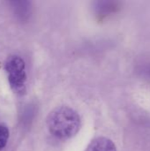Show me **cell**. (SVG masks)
I'll return each mask as SVG.
<instances>
[{"label": "cell", "instance_id": "5b68a950", "mask_svg": "<svg viewBox=\"0 0 150 151\" xmlns=\"http://www.w3.org/2000/svg\"><path fill=\"white\" fill-rule=\"evenodd\" d=\"M9 129L6 126L0 124V150L4 149L7 142H8V139H9Z\"/></svg>", "mask_w": 150, "mask_h": 151}, {"label": "cell", "instance_id": "277c9868", "mask_svg": "<svg viewBox=\"0 0 150 151\" xmlns=\"http://www.w3.org/2000/svg\"><path fill=\"white\" fill-rule=\"evenodd\" d=\"M117 7H118V3L111 1H101L97 2L95 4L96 12L100 16H106L109 13L115 12Z\"/></svg>", "mask_w": 150, "mask_h": 151}, {"label": "cell", "instance_id": "7a4b0ae2", "mask_svg": "<svg viewBox=\"0 0 150 151\" xmlns=\"http://www.w3.org/2000/svg\"><path fill=\"white\" fill-rule=\"evenodd\" d=\"M4 69L11 88L17 93L23 92L25 90L27 81V73L24 60L19 56H11L5 61Z\"/></svg>", "mask_w": 150, "mask_h": 151}, {"label": "cell", "instance_id": "6da1fadb", "mask_svg": "<svg viewBox=\"0 0 150 151\" xmlns=\"http://www.w3.org/2000/svg\"><path fill=\"white\" fill-rule=\"evenodd\" d=\"M49 131L59 139H68L74 136L80 127L79 114L67 106L54 109L48 116Z\"/></svg>", "mask_w": 150, "mask_h": 151}, {"label": "cell", "instance_id": "3957f363", "mask_svg": "<svg viewBox=\"0 0 150 151\" xmlns=\"http://www.w3.org/2000/svg\"><path fill=\"white\" fill-rule=\"evenodd\" d=\"M87 151H117V150L112 141L105 137H99L92 141Z\"/></svg>", "mask_w": 150, "mask_h": 151}]
</instances>
